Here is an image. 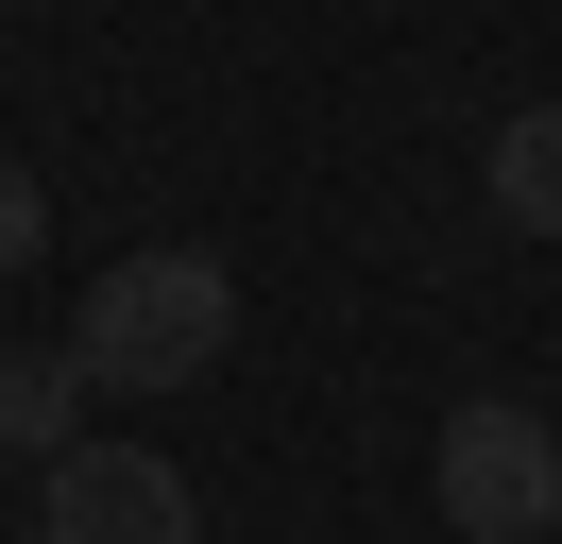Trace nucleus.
I'll return each instance as SVG.
<instances>
[{
    "mask_svg": "<svg viewBox=\"0 0 562 544\" xmlns=\"http://www.w3.org/2000/svg\"><path fill=\"white\" fill-rule=\"evenodd\" d=\"M35 256H52V188L0 154V272H35Z\"/></svg>",
    "mask_w": 562,
    "mask_h": 544,
    "instance_id": "obj_6",
    "label": "nucleus"
},
{
    "mask_svg": "<svg viewBox=\"0 0 562 544\" xmlns=\"http://www.w3.org/2000/svg\"><path fill=\"white\" fill-rule=\"evenodd\" d=\"M239 340V272L188 238V256H120V272H86V306H69V358H86V392H188V374Z\"/></svg>",
    "mask_w": 562,
    "mask_h": 544,
    "instance_id": "obj_1",
    "label": "nucleus"
},
{
    "mask_svg": "<svg viewBox=\"0 0 562 544\" xmlns=\"http://www.w3.org/2000/svg\"><path fill=\"white\" fill-rule=\"evenodd\" d=\"M477 188H494V222H512V238H562V102H528V120H494Z\"/></svg>",
    "mask_w": 562,
    "mask_h": 544,
    "instance_id": "obj_4",
    "label": "nucleus"
},
{
    "mask_svg": "<svg viewBox=\"0 0 562 544\" xmlns=\"http://www.w3.org/2000/svg\"><path fill=\"white\" fill-rule=\"evenodd\" d=\"M35 544H205V494H188V460H154V442H69Z\"/></svg>",
    "mask_w": 562,
    "mask_h": 544,
    "instance_id": "obj_3",
    "label": "nucleus"
},
{
    "mask_svg": "<svg viewBox=\"0 0 562 544\" xmlns=\"http://www.w3.org/2000/svg\"><path fill=\"white\" fill-rule=\"evenodd\" d=\"M69 408H86V358L69 340H0V460H69Z\"/></svg>",
    "mask_w": 562,
    "mask_h": 544,
    "instance_id": "obj_5",
    "label": "nucleus"
},
{
    "mask_svg": "<svg viewBox=\"0 0 562 544\" xmlns=\"http://www.w3.org/2000/svg\"><path fill=\"white\" fill-rule=\"evenodd\" d=\"M426 494H443V528H460V544H546V528H562V426H546V408H512V392L443 408Z\"/></svg>",
    "mask_w": 562,
    "mask_h": 544,
    "instance_id": "obj_2",
    "label": "nucleus"
}]
</instances>
